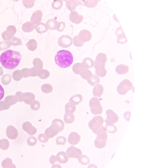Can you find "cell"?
Listing matches in <instances>:
<instances>
[{"instance_id":"28","label":"cell","mask_w":149,"mask_h":168,"mask_svg":"<svg viewBox=\"0 0 149 168\" xmlns=\"http://www.w3.org/2000/svg\"><path fill=\"white\" fill-rule=\"evenodd\" d=\"M85 69L82 64L79 63L74 64L72 67L73 72L78 75H80Z\"/></svg>"},{"instance_id":"12","label":"cell","mask_w":149,"mask_h":168,"mask_svg":"<svg viewBox=\"0 0 149 168\" xmlns=\"http://www.w3.org/2000/svg\"><path fill=\"white\" fill-rule=\"evenodd\" d=\"M78 37L80 40L84 43L90 41L92 39V35L89 31L84 30L80 32Z\"/></svg>"},{"instance_id":"18","label":"cell","mask_w":149,"mask_h":168,"mask_svg":"<svg viewBox=\"0 0 149 168\" xmlns=\"http://www.w3.org/2000/svg\"><path fill=\"white\" fill-rule=\"evenodd\" d=\"M80 139V136L77 133L74 131L70 133L68 140L71 144L75 145L79 143Z\"/></svg>"},{"instance_id":"29","label":"cell","mask_w":149,"mask_h":168,"mask_svg":"<svg viewBox=\"0 0 149 168\" xmlns=\"http://www.w3.org/2000/svg\"><path fill=\"white\" fill-rule=\"evenodd\" d=\"M85 69L92 68L94 66V61L90 58H86L83 60L82 63Z\"/></svg>"},{"instance_id":"5","label":"cell","mask_w":149,"mask_h":168,"mask_svg":"<svg viewBox=\"0 0 149 168\" xmlns=\"http://www.w3.org/2000/svg\"><path fill=\"white\" fill-rule=\"evenodd\" d=\"M133 87L132 83L129 80L125 79L121 82L117 88V91L120 95H124L131 90Z\"/></svg>"},{"instance_id":"38","label":"cell","mask_w":149,"mask_h":168,"mask_svg":"<svg viewBox=\"0 0 149 168\" xmlns=\"http://www.w3.org/2000/svg\"><path fill=\"white\" fill-rule=\"evenodd\" d=\"M34 67L39 70L42 69L43 63L42 60L39 58H35L33 62Z\"/></svg>"},{"instance_id":"31","label":"cell","mask_w":149,"mask_h":168,"mask_svg":"<svg viewBox=\"0 0 149 168\" xmlns=\"http://www.w3.org/2000/svg\"><path fill=\"white\" fill-rule=\"evenodd\" d=\"M75 120V116L73 113H65L64 120L66 123L71 124Z\"/></svg>"},{"instance_id":"44","label":"cell","mask_w":149,"mask_h":168,"mask_svg":"<svg viewBox=\"0 0 149 168\" xmlns=\"http://www.w3.org/2000/svg\"><path fill=\"white\" fill-rule=\"evenodd\" d=\"M63 5V3L62 1H54L52 3V7L53 9L58 10L60 9Z\"/></svg>"},{"instance_id":"4","label":"cell","mask_w":149,"mask_h":168,"mask_svg":"<svg viewBox=\"0 0 149 168\" xmlns=\"http://www.w3.org/2000/svg\"><path fill=\"white\" fill-rule=\"evenodd\" d=\"M89 106L91 113L95 115L101 114L103 111V108L100 100L96 97H93L89 102Z\"/></svg>"},{"instance_id":"30","label":"cell","mask_w":149,"mask_h":168,"mask_svg":"<svg viewBox=\"0 0 149 168\" xmlns=\"http://www.w3.org/2000/svg\"><path fill=\"white\" fill-rule=\"evenodd\" d=\"M37 46V43L35 39H31L27 42L26 46L28 49L30 51H33L35 50Z\"/></svg>"},{"instance_id":"7","label":"cell","mask_w":149,"mask_h":168,"mask_svg":"<svg viewBox=\"0 0 149 168\" xmlns=\"http://www.w3.org/2000/svg\"><path fill=\"white\" fill-rule=\"evenodd\" d=\"M107 61L106 55L100 53H99L96 57L94 64L95 69L99 68H105V63Z\"/></svg>"},{"instance_id":"54","label":"cell","mask_w":149,"mask_h":168,"mask_svg":"<svg viewBox=\"0 0 149 168\" xmlns=\"http://www.w3.org/2000/svg\"><path fill=\"white\" fill-rule=\"evenodd\" d=\"M49 161L50 163L52 165L56 163L58 161L56 156L53 155H52L50 158Z\"/></svg>"},{"instance_id":"35","label":"cell","mask_w":149,"mask_h":168,"mask_svg":"<svg viewBox=\"0 0 149 168\" xmlns=\"http://www.w3.org/2000/svg\"><path fill=\"white\" fill-rule=\"evenodd\" d=\"M50 75V72L47 70L42 69L39 71L38 76L41 79L44 80L47 79Z\"/></svg>"},{"instance_id":"46","label":"cell","mask_w":149,"mask_h":168,"mask_svg":"<svg viewBox=\"0 0 149 168\" xmlns=\"http://www.w3.org/2000/svg\"><path fill=\"white\" fill-rule=\"evenodd\" d=\"M67 141V139L63 136H59L56 139V143L58 145H64Z\"/></svg>"},{"instance_id":"22","label":"cell","mask_w":149,"mask_h":168,"mask_svg":"<svg viewBox=\"0 0 149 168\" xmlns=\"http://www.w3.org/2000/svg\"><path fill=\"white\" fill-rule=\"evenodd\" d=\"M129 71V67L125 64L119 65L116 68V72L119 75L126 74Z\"/></svg>"},{"instance_id":"21","label":"cell","mask_w":149,"mask_h":168,"mask_svg":"<svg viewBox=\"0 0 149 168\" xmlns=\"http://www.w3.org/2000/svg\"><path fill=\"white\" fill-rule=\"evenodd\" d=\"M35 25L31 22H27L22 26V29L25 32H32L35 28Z\"/></svg>"},{"instance_id":"37","label":"cell","mask_w":149,"mask_h":168,"mask_svg":"<svg viewBox=\"0 0 149 168\" xmlns=\"http://www.w3.org/2000/svg\"><path fill=\"white\" fill-rule=\"evenodd\" d=\"M42 92L48 94L51 93L53 90V86L49 84H44L41 86Z\"/></svg>"},{"instance_id":"32","label":"cell","mask_w":149,"mask_h":168,"mask_svg":"<svg viewBox=\"0 0 149 168\" xmlns=\"http://www.w3.org/2000/svg\"><path fill=\"white\" fill-rule=\"evenodd\" d=\"M76 109V105L72 103L69 102L66 104L65 112L67 113H73Z\"/></svg>"},{"instance_id":"14","label":"cell","mask_w":149,"mask_h":168,"mask_svg":"<svg viewBox=\"0 0 149 168\" xmlns=\"http://www.w3.org/2000/svg\"><path fill=\"white\" fill-rule=\"evenodd\" d=\"M6 133L8 138L12 140L16 139L19 135L17 130L12 125L9 126L7 127Z\"/></svg>"},{"instance_id":"41","label":"cell","mask_w":149,"mask_h":168,"mask_svg":"<svg viewBox=\"0 0 149 168\" xmlns=\"http://www.w3.org/2000/svg\"><path fill=\"white\" fill-rule=\"evenodd\" d=\"M88 83L92 86H94L96 84L99 83L100 79L97 76L94 75L89 79L87 80Z\"/></svg>"},{"instance_id":"27","label":"cell","mask_w":149,"mask_h":168,"mask_svg":"<svg viewBox=\"0 0 149 168\" xmlns=\"http://www.w3.org/2000/svg\"><path fill=\"white\" fill-rule=\"evenodd\" d=\"M83 100L82 95L78 94L73 96L69 100V102L73 103L76 105L79 104Z\"/></svg>"},{"instance_id":"43","label":"cell","mask_w":149,"mask_h":168,"mask_svg":"<svg viewBox=\"0 0 149 168\" xmlns=\"http://www.w3.org/2000/svg\"><path fill=\"white\" fill-rule=\"evenodd\" d=\"M78 159L79 162L82 165H87L90 163L89 158L86 155H82Z\"/></svg>"},{"instance_id":"9","label":"cell","mask_w":149,"mask_h":168,"mask_svg":"<svg viewBox=\"0 0 149 168\" xmlns=\"http://www.w3.org/2000/svg\"><path fill=\"white\" fill-rule=\"evenodd\" d=\"M73 42V39L70 36L63 35L59 38L58 44L62 48H67L72 45Z\"/></svg>"},{"instance_id":"15","label":"cell","mask_w":149,"mask_h":168,"mask_svg":"<svg viewBox=\"0 0 149 168\" xmlns=\"http://www.w3.org/2000/svg\"><path fill=\"white\" fill-rule=\"evenodd\" d=\"M82 15H79L77 12L73 10L71 12L69 15V20L72 23L78 24L81 23L83 20Z\"/></svg>"},{"instance_id":"53","label":"cell","mask_w":149,"mask_h":168,"mask_svg":"<svg viewBox=\"0 0 149 168\" xmlns=\"http://www.w3.org/2000/svg\"><path fill=\"white\" fill-rule=\"evenodd\" d=\"M5 95V91L3 86L0 84V101L3 98Z\"/></svg>"},{"instance_id":"11","label":"cell","mask_w":149,"mask_h":168,"mask_svg":"<svg viewBox=\"0 0 149 168\" xmlns=\"http://www.w3.org/2000/svg\"><path fill=\"white\" fill-rule=\"evenodd\" d=\"M59 131L58 128L53 124H52L45 130V136L48 138H53L58 134Z\"/></svg>"},{"instance_id":"19","label":"cell","mask_w":149,"mask_h":168,"mask_svg":"<svg viewBox=\"0 0 149 168\" xmlns=\"http://www.w3.org/2000/svg\"><path fill=\"white\" fill-rule=\"evenodd\" d=\"M56 158L60 164H65L68 161L69 157L66 152L63 151L59 152L56 156Z\"/></svg>"},{"instance_id":"40","label":"cell","mask_w":149,"mask_h":168,"mask_svg":"<svg viewBox=\"0 0 149 168\" xmlns=\"http://www.w3.org/2000/svg\"><path fill=\"white\" fill-rule=\"evenodd\" d=\"M9 42L11 45L15 46L23 45L21 39L16 37H14L12 39L9 41Z\"/></svg>"},{"instance_id":"17","label":"cell","mask_w":149,"mask_h":168,"mask_svg":"<svg viewBox=\"0 0 149 168\" xmlns=\"http://www.w3.org/2000/svg\"><path fill=\"white\" fill-rule=\"evenodd\" d=\"M43 16L42 12L40 10L35 11L33 14L30 19V21L35 25L41 23Z\"/></svg>"},{"instance_id":"39","label":"cell","mask_w":149,"mask_h":168,"mask_svg":"<svg viewBox=\"0 0 149 168\" xmlns=\"http://www.w3.org/2000/svg\"><path fill=\"white\" fill-rule=\"evenodd\" d=\"M10 146V143L8 140L6 139L0 140V148L6 150H7Z\"/></svg>"},{"instance_id":"23","label":"cell","mask_w":149,"mask_h":168,"mask_svg":"<svg viewBox=\"0 0 149 168\" xmlns=\"http://www.w3.org/2000/svg\"><path fill=\"white\" fill-rule=\"evenodd\" d=\"M105 122L106 123L105 128L108 132L114 133L117 132V128L114 124L108 122L106 119L105 120Z\"/></svg>"},{"instance_id":"8","label":"cell","mask_w":149,"mask_h":168,"mask_svg":"<svg viewBox=\"0 0 149 168\" xmlns=\"http://www.w3.org/2000/svg\"><path fill=\"white\" fill-rule=\"evenodd\" d=\"M17 31L16 27L15 26H10L7 28L6 31L3 33L2 37L4 40L9 41L14 37Z\"/></svg>"},{"instance_id":"33","label":"cell","mask_w":149,"mask_h":168,"mask_svg":"<svg viewBox=\"0 0 149 168\" xmlns=\"http://www.w3.org/2000/svg\"><path fill=\"white\" fill-rule=\"evenodd\" d=\"M52 124H54L58 128L59 132H61L64 129V123L62 120L60 119H54L53 121Z\"/></svg>"},{"instance_id":"25","label":"cell","mask_w":149,"mask_h":168,"mask_svg":"<svg viewBox=\"0 0 149 168\" xmlns=\"http://www.w3.org/2000/svg\"><path fill=\"white\" fill-rule=\"evenodd\" d=\"M82 4L78 1H67L66 3V6L67 9L71 12L73 10L75 9L78 6Z\"/></svg>"},{"instance_id":"45","label":"cell","mask_w":149,"mask_h":168,"mask_svg":"<svg viewBox=\"0 0 149 168\" xmlns=\"http://www.w3.org/2000/svg\"><path fill=\"white\" fill-rule=\"evenodd\" d=\"M11 45L8 41H3L0 42V50L3 51L10 48Z\"/></svg>"},{"instance_id":"16","label":"cell","mask_w":149,"mask_h":168,"mask_svg":"<svg viewBox=\"0 0 149 168\" xmlns=\"http://www.w3.org/2000/svg\"><path fill=\"white\" fill-rule=\"evenodd\" d=\"M107 118L106 119L109 122L114 124L118 121L119 118L117 115L112 110L109 109L106 112Z\"/></svg>"},{"instance_id":"50","label":"cell","mask_w":149,"mask_h":168,"mask_svg":"<svg viewBox=\"0 0 149 168\" xmlns=\"http://www.w3.org/2000/svg\"><path fill=\"white\" fill-rule=\"evenodd\" d=\"M38 138L39 141L44 143L47 142L49 140V138H47L44 133L40 134L38 136Z\"/></svg>"},{"instance_id":"52","label":"cell","mask_w":149,"mask_h":168,"mask_svg":"<svg viewBox=\"0 0 149 168\" xmlns=\"http://www.w3.org/2000/svg\"><path fill=\"white\" fill-rule=\"evenodd\" d=\"M66 27V24L63 22H60L59 23L58 26L57 30L59 32L63 31Z\"/></svg>"},{"instance_id":"49","label":"cell","mask_w":149,"mask_h":168,"mask_svg":"<svg viewBox=\"0 0 149 168\" xmlns=\"http://www.w3.org/2000/svg\"><path fill=\"white\" fill-rule=\"evenodd\" d=\"M73 44L75 46L80 47L83 46L84 43L80 40L78 36H76L73 38Z\"/></svg>"},{"instance_id":"20","label":"cell","mask_w":149,"mask_h":168,"mask_svg":"<svg viewBox=\"0 0 149 168\" xmlns=\"http://www.w3.org/2000/svg\"><path fill=\"white\" fill-rule=\"evenodd\" d=\"M104 88L103 86L100 84H96L94 86L93 90L94 96L100 97L103 94Z\"/></svg>"},{"instance_id":"24","label":"cell","mask_w":149,"mask_h":168,"mask_svg":"<svg viewBox=\"0 0 149 168\" xmlns=\"http://www.w3.org/2000/svg\"><path fill=\"white\" fill-rule=\"evenodd\" d=\"M59 23V22L54 19H51L47 21L46 24L49 29L53 30L57 29Z\"/></svg>"},{"instance_id":"36","label":"cell","mask_w":149,"mask_h":168,"mask_svg":"<svg viewBox=\"0 0 149 168\" xmlns=\"http://www.w3.org/2000/svg\"><path fill=\"white\" fill-rule=\"evenodd\" d=\"M2 166L3 168L14 167L15 165L13 164L12 160L10 158H7L4 160L2 163Z\"/></svg>"},{"instance_id":"10","label":"cell","mask_w":149,"mask_h":168,"mask_svg":"<svg viewBox=\"0 0 149 168\" xmlns=\"http://www.w3.org/2000/svg\"><path fill=\"white\" fill-rule=\"evenodd\" d=\"M66 153L69 158H78L82 155L81 151L73 146H71L69 147L67 150Z\"/></svg>"},{"instance_id":"34","label":"cell","mask_w":149,"mask_h":168,"mask_svg":"<svg viewBox=\"0 0 149 168\" xmlns=\"http://www.w3.org/2000/svg\"><path fill=\"white\" fill-rule=\"evenodd\" d=\"M80 75L82 78L85 80L90 79L93 75L92 73L88 69H85Z\"/></svg>"},{"instance_id":"42","label":"cell","mask_w":149,"mask_h":168,"mask_svg":"<svg viewBox=\"0 0 149 168\" xmlns=\"http://www.w3.org/2000/svg\"><path fill=\"white\" fill-rule=\"evenodd\" d=\"M95 70L96 74L100 77H105L107 73V71L105 68H98Z\"/></svg>"},{"instance_id":"48","label":"cell","mask_w":149,"mask_h":168,"mask_svg":"<svg viewBox=\"0 0 149 168\" xmlns=\"http://www.w3.org/2000/svg\"><path fill=\"white\" fill-rule=\"evenodd\" d=\"M41 107L40 102L37 101L35 100L31 105V109L34 111L39 110Z\"/></svg>"},{"instance_id":"26","label":"cell","mask_w":149,"mask_h":168,"mask_svg":"<svg viewBox=\"0 0 149 168\" xmlns=\"http://www.w3.org/2000/svg\"><path fill=\"white\" fill-rule=\"evenodd\" d=\"M35 29L38 33L42 34L46 32L49 29L46 24L41 23L37 25Z\"/></svg>"},{"instance_id":"6","label":"cell","mask_w":149,"mask_h":168,"mask_svg":"<svg viewBox=\"0 0 149 168\" xmlns=\"http://www.w3.org/2000/svg\"><path fill=\"white\" fill-rule=\"evenodd\" d=\"M104 122V119L101 116H96L90 120L88 125L89 128L94 133L103 126Z\"/></svg>"},{"instance_id":"2","label":"cell","mask_w":149,"mask_h":168,"mask_svg":"<svg viewBox=\"0 0 149 168\" xmlns=\"http://www.w3.org/2000/svg\"><path fill=\"white\" fill-rule=\"evenodd\" d=\"M55 61L56 64L59 67L66 68L73 64V57L70 51L62 50L57 53L55 57Z\"/></svg>"},{"instance_id":"1","label":"cell","mask_w":149,"mask_h":168,"mask_svg":"<svg viewBox=\"0 0 149 168\" xmlns=\"http://www.w3.org/2000/svg\"><path fill=\"white\" fill-rule=\"evenodd\" d=\"M21 59V56L19 52L10 50L3 52L0 56V62L4 68L13 69L19 65Z\"/></svg>"},{"instance_id":"3","label":"cell","mask_w":149,"mask_h":168,"mask_svg":"<svg viewBox=\"0 0 149 168\" xmlns=\"http://www.w3.org/2000/svg\"><path fill=\"white\" fill-rule=\"evenodd\" d=\"M94 133L97 135L94 142L95 147L100 149L105 147L106 145L108 136L104 127L102 126Z\"/></svg>"},{"instance_id":"51","label":"cell","mask_w":149,"mask_h":168,"mask_svg":"<svg viewBox=\"0 0 149 168\" xmlns=\"http://www.w3.org/2000/svg\"><path fill=\"white\" fill-rule=\"evenodd\" d=\"M34 1H23V4L25 7L27 8H32L34 5Z\"/></svg>"},{"instance_id":"13","label":"cell","mask_w":149,"mask_h":168,"mask_svg":"<svg viewBox=\"0 0 149 168\" xmlns=\"http://www.w3.org/2000/svg\"><path fill=\"white\" fill-rule=\"evenodd\" d=\"M22 128L28 134L31 136L35 135L37 131V129L33 126L32 123L29 121H27L23 123Z\"/></svg>"},{"instance_id":"47","label":"cell","mask_w":149,"mask_h":168,"mask_svg":"<svg viewBox=\"0 0 149 168\" xmlns=\"http://www.w3.org/2000/svg\"><path fill=\"white\" fill-rule=\"evenodd\" d=\"M37 140L34 136H30L27 140V143L28 145L31 146H34L37 144Z\"/></svg>"}]
</instances>
